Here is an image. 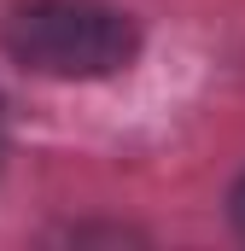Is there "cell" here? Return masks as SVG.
Returning <instances> with one entry per match:
<instances>
[{
  "instance_id": "obj_2",
  "label": "cell",
  "mask_w": 245,
  "mask_h": 251,
  "mask_svg": "<svg viewBox=\"0 0 245 251\" xmlns=\"http://www.w3.org/2000/svg\"><path fill=\"white\" fill-rule=\"evenodd\" d=\"M228 222H234V234L245 240V176L234 181V193H228Z\"/></svg>"
},
{
  "instance_id": "obj_1",
  "label": "cell",
  "mask_w": 245,
  "mask_h": 251,
  "mask_svg": "<svg viewBox=\"0 0 245 251\" xmlns=\"http://www.w3.org/2000/svg\"><path fill=\"white\" fill-rule=\"evenodd\" d=\"M12 64L53 82H99L134 64L140 24L111 0H18L0 18Z\"/></svg>"
}]
</instances>
